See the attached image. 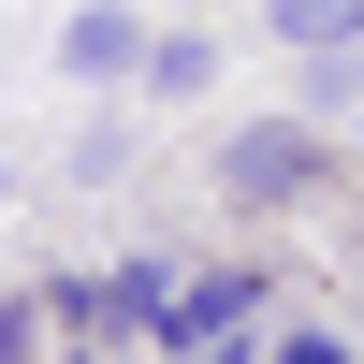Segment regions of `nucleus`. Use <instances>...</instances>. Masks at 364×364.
<instances>
[{
    "label": "nucleus",
    "instance_id": "nucleus-4",
    "mask_svg": "<svg viewBox=\"0 0 364 364\" xmlns=\"http://www.w3.org/2000/svg\"><path fill=\"white\" fill-rule=\"evenodd\" d=\"M132 73H146V102H204V87H219V44H190V29L161 44V29H146V58H132Z\"/></svg>",
    "mask_w": 364,
    "mask_h": 364
},
{
    "label": "nucleus",
    "instance_id": "nucleus-6",
    "mask_svg": "<svg viewBox=\"0 0 364 364\" xmlns=\"http://www.w3.org/2000/svg\"><path fill=\"white\" fill-rule=\"evenodd\" d=\"M0 364H29V306H0Z\"/></svg>",
    "mask_w": 364,
    "mask_h": 364
},
{
    "label": "nucleus",
    "instance_id": "nucleus-8",
    "mask_svg": "<svg viewBox=\"0 0 364 364\" xmlns=\"http://www.w3.org/2000/svg\"><path fill=\"white\" fill-rule=\"evenodd\" d=\"M0 204H15V161H0Z\"/></svg>",
    "mask_w": 364,
    "mask_h": 364
},
{
    "label": "nucleus",
    "instance_id": "nucleus-9",
    "mask_svg": "<svg viewBox=\"0 0 364 364\" xmlns=\"http://www.w3.org/2000/svg\"><path fill=\"white\" fill-rule=\"evenodd\" d=\"M350 364H364V350H350Z\"/></svg>",
    "mask_w": 364,
    "mask_h": 364
},
{
    "label": "nucleus",
    "instance_id": "nucleus-2",
    "mask_svg": "<svg viewBox=\"0 0 364 364\" xmlns=\"http://www.w3.org/2000/svg\"><path fill=\"white\" fill-rule=\"evenodd\" d=\"M132 58H146V15H132V0H87V15L58 29V73H87V87L132 73Z\"/></svg>",
    "mask_w": 364,
    "mask_h": 364
},
{
    "label": "nucleus",
    "instance_id": "nucleus-5",
    "mask_svg": "<svg viewBox=\"0 0 364 364\" xmlns=\"http://www.w3.org/2000/svg\"><path fill=\"white\" fill-rule=\"evenodd\" d=\"M277 364H350V336H277Z\"/></svg>",
    "mask_w": 364,
    "mask_h": 364
},
{
    "label": "nucleus",
    "instance_id": "nucleus-1",
    "mask_svg": "<svg viewBox=\"0 0 364 364\" xmlns=\"http://www.w3.org/2000/svg\"><path fill=\"white\" fill-rule=\"evenodd\" d=\"M306 175H321V146L291 132V117H277V132H233V146H219V190H233V204H291Z\"/></svg>",
    "mask_w": 364,
    "mask_h": 364
},
{
    "label": "nucleus",
    "instance_id": "nucleus-7",
    "mask_svg": "<svg viewBox=\"0 0 364 364\" xmlns=\"http://www.w3.org/2000/svg\"><path fill=\"white\" fill-rule=\"evenodd\" d=\"M204 364H262V336H204Z\"/></svg>",
    "mask_w": 364,
    "mask_h": 364
},
{
    "label": "nucleus",
    "instance_id": "nucleus-3",
    "mask_svg": "<svg viewBox=\"0 0 364 364\" xmlns=\"http://www.w3.org/2000/svg\"><path fill=\"white\" fill-rule=\"evenodd\" d=\"M262 29H277L291 58H350L364 44V0H262Z\"/></svg>",
    "mask_w": 364,
    "mask_h": 364
}]
</instances>
